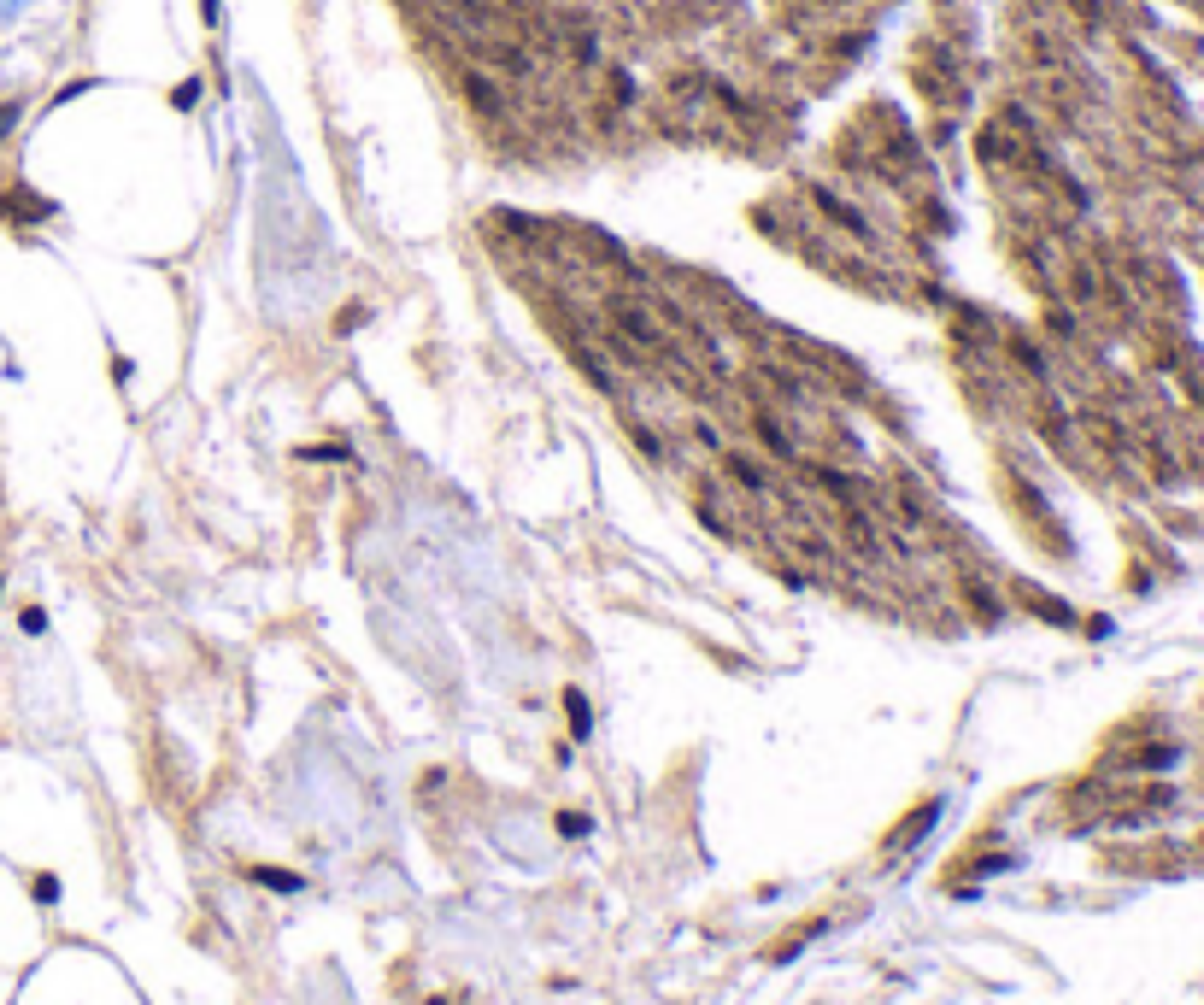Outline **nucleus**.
<instances>
[{"label": "nucleus", "instance_id": "nucleus-1", "mask_svg": "<svg viewBox=\"0 0 1204 1005\" xmlns=\"http://www.w3.org/2000/svg\"><path fill=\"white\" fill-rule=\"evenodd\" d=\"M811 200H817V212H823L834 230H846L852 242H876V230H870V218L858 212V206H846L840 195H828V188H811Z\"/></svg>", "mask_w": 1204, "mask_h": 1005}, {"label": "nucleus", "instance_id": "nucleus-2", "mask_svg": "<svg viewBox=\"0 0 1204 1005\" xmlns=\"http://www.w3.org/2000/svg\"><path fill=\"white\" fill-rule=\"evenodd\" d=\"M459 89L471 94V106L482 112V118H500V112H506V89H494L482 71H459Z\"/></svg>", "mask_w": 1204, "mask_h": 1005}, {"label": "nucleus", "instance_id": "nucleus-3", "mask_svg": "<svg viewBox=\"0 0 1204 1005\" xmlns=\"http://www.w3.org/2000/svg\"><path fill=\"white\" fill-rule=\"evenodd\" d=\"M935 818H940V800L917 806V811H911V818H905V823H899L893 835H888V853H905V847H911V841H917V835H928V829H935Z\"/></svg>", "mask_w": 1204, "mask_h": 1005}, {"label": "nucleus", "instance_id": "nucleus-4", "mask_svg": "<svg viewBox=\"0 0 1204 1005\" xmlns=\"http://www.w3.org/2000/svg\"><path fill=\"white\" fill-rule=\"evenodd\" d=\"M752 429H758V436H764V447H769V453H776V459H799V447H793V436H788V429H781L776 418H769V412H764V406H758V412H752Z\"/></svg>", "mask_w": 1204, "mask_h": 1005}, {"label": "nucleus", "instance_id": "nucleus-5", "mask_svg": "<svg viewBox=\"0 0 1204 1005\" xmlns=\"http://www.w3.org/2000/svg\"><path fill=\"white\" fill-rule=\"evenodd\" d=\"M722 471L734 476V488H741V494H764V488H769V476H764V465H758V459L729 453V459H722Z\"/></svg>", "mask_w": 1204, "mask_h": 1005}, {"label": "nucleus", "instance_id": "nucleus-6", "mask_svg": "<svg viewBox=\"0 0 1204 1005\" xmlns=\"http://www.w3.org/2000/svg\"><path fill=\"white\" fill-rule=\"evenodd\" d=\"M1010 359H1017L1029 377H1046V359H1040V347L1029 341V335H1010Z\"/></svg>", "mask_w": 1204, "mask_h": 1005}, {"label": "nucleus", "instance_id": "nucleus-7", "mask_svg": "<svg viewBox=\"0 0 1204 1005\" xmlns=\"http://www.w3.org/2000/svg\"><path fill=\"white\" fill-rule=\"evenodd\" d=\"M963 600H970V612H982L987 624H999V600H993L982 582H963Z\"/></svg>", "mask_w": 1204, "mask_h": 1005}, {"label": "nucleus", "instance_id": "nucleus-8", "mask_svg": "<svg viewBox=\"0 0 1204 1005\" xmlns=\"http://www.w3.org/2000/svg\"><path fill=\"white\" fill-rule=\"evenodd\" d=\"M565 706H570V729H576V736H588V729H593V717H588V700H582V694L570 688V694H565Z\"/></svg>", "mask_w": 1204, "mask_h": 1005}, {"label": "nucleus", "instance_id": "nucleus-9", "mask_svg": "<svg viewBox=\"0 0 1204 1005\" xmlns=\"http://www.w3.org/2000/svg\"><path fill=\"white\" fill-rule=\"evenodd\" d=\"M253 882H270V888H300V876H288V870H253Z\"/></svg>", "mask_w": 1204, "mask_h": 1005}, {"label": "nucleus", "instance_id": "nucleus-10", "mask_svg": "<svg viewBox=\"0 0 1204 1005\" xmlns=\"http://www.w3.org/2000/svg\"><path fill=\"white\" fill-rule=\"evenodd\" d=\"M12 124H18V106H0V136H6Z\"/></svg>", "mask_w": 1204, "mask_h": 1005}]
</instances>
